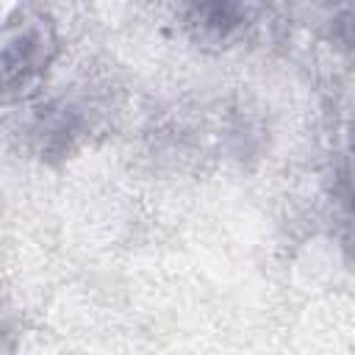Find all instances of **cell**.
<instances>
[{"label": "cell", "instance_id": "obj_4", "mask_svg": "<svg viewBox=\"0 0 355 355\" xmlns=\"http://www.w3.org/2000/svg\"><path fill=\"white\" fill-rule=\"evenodd\" d=\"M0 336H3V327H0Z\"/></svg>", "mask_w": 355, "mask_h": 355}, {"label": "cell", "instance_id": "obj_3", "mask_svg": "<svg viewBox=\"0 0 355 355\" xmlns=\"http://www.w3.org/2000/svg\"><path fill=\"white\" fill-rule=\"evenodd\" d=\"M255 8L241 3H191L180 11L186 31L200 44L225 47L239 39L252 22Z\"/></svg>", "mask_w": 355, "mask_h": 355}, {"label": "cell", "instance_id": "obj_2", "mask_svg": "<svg viewBox=\"0 0 355 355\" xmlns=\"http://www.w3.org/2000/svg\"><path fill=\"white\" fill-rule=\"evenodd\" d=\"M89 128H92V119L80 103L69 97L47 100L44 105L36 108L31 119L33 153L47 164H58L86 141Z\"/></svg>", "mask_w": 355, "mask_h": 355}, {"label": "cell", "instance_id": "obj_1", "mask_svg": "<svg viewBox=\"0 0 355 355\" xmlns=\"http://www.w3.org/2000/svg\"><path fill=\"white\" fill-rule=\"evenodd\" d=\"M61 53L53 14L42 6H17L0 22V105L28 100Z\"/></svg>", "mask_w": 355, "mask_h": 355}]
</instances>
